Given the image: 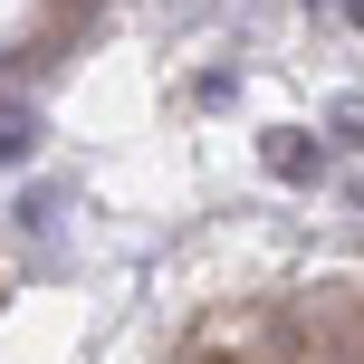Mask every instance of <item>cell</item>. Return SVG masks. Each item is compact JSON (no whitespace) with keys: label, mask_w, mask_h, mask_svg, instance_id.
Instances as JSON below:
<instances>
[{"label":"cell","mask_w":364,"mask_h":364,"mask_svg":"<svg viewBox=\"0 0 364 364\" xmlns=\"http://www.w3.org/2000/svg\"><path fill=\"white\" fill-rule=\"evenodd\" d=\"M259 164H269L278 182H297V192H316V182H326V144H316L307 125H269L259 134Z\"/></svg>","instance_id":"1"},{"label":"cell","mask_w":364,"mask_h":364,"mask_svg":"<svg viewBox=\"0 0 364 364\" xmlns=\"http://www.w3.org/2000/svg\"><path fill=\"white\" fill-rule=\"evenodd\" d=\"M38 134H48V125H38V106H29V96H0V173H19V164H29V154H38Z\"/></svg>","instance_id":"2"},{"label":"cell","mask_w":364,"mask_h":364,"mask_svg":"<svg viewBox=\"0 0 364 364\" xmlns=\"http://www.w3.org/2000/svg\"><path fill=\"white\" fill-rule=\"evenodd\" d=\"M58 211H68V192H58V182H38V192L19 201V230H29V240H48V230H58Z\"/></svg>","instance_id":"3"},{"label":"cell","mask_w":364,"mask_h":364,"mask_svg":"<svg viewBox=\"0 0 364 364\" xmlns=\"http://www.w3.org/2000/svg\"><path fill=\"white\" fill-rule=\"evenodd\" d=\"M326 134L346 154H364V96H336V106H326Z\"/></svg>","instance_id":"4"},{"label":"cell","mask_w":364,"mask_h":364,"mask_svg":"<svg viewBox=\"0 0 364 364\" xmlns=\"http://www.w3.org/2000/svg\"><path fill=\"white\" fill-rule=\"evenodd\" d=\"M336 10H346V19H355V29H364V0H336Z\"/></svg>","instance_id":"5"},{"label":"cell","mask_w":364,"mask_h":364,"mask_svg":"<svg viewBox=\"0 0 364 364\" xmlns=\"http://www.w3.org/2000/svg\"><path fill=\"white\" fill-rule=\"evenodd\" d=\"M355 211H364V182H355Z\"/></svg>","instance_id":"6"}]
</instances>
